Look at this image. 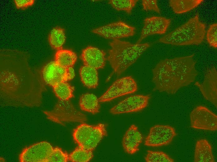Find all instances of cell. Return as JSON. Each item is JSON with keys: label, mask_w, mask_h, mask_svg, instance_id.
Instances as JSON below:
<instances>
[{"label": "cell", "mask_w": 217, "mask_h": 162, "mask_svg": "<svg viewBox=\"0 0 217 162\" xmlns=\"http://www.w3.org/2000/svg\"><path fill=\"white\" fill-rule=\"evenodd\" d=\"M43 112L48 119L58 123L69 122H82L87 120L86 116L77 110L70 100H59L52 110L44 111Z\"/></svg>", "instance_id": "obj_5"}, {"label": "cell", "mask_w": 217, "mask_h": 162, "mask_svg": "<svg viewBox=\"0 0 217 162\" xmlns=\"http://www.w3.org/2000/svg\"><path fill=\"white\" fill-rule=\"evenodd\" d=\"M204 97L216 107L217 106V72L215 68L208 69L205 75L203 81L195 83Z\"/></svg>", "instance_id": "obj_12"}, {"label": "cell", "mask_w": 217, "mask_h": 162, "mask_svg": "<svg viewBox=\"0 0 217 162\" xmlns=\"http://www.w3.org/2000/svg\"><path fill=\"white\" fill-rule=\"evenodd\" d=\"M176 135L174 128L168 125H157L151 127L144 145L157 147L167 145Z\"/></svg>", "instance_id": "obj_9"}, {"label": "cell", "mask_w": 217, "mask_h": 162, "mask_svg": "<svg viewBox=\"0 0 217 162\" xmlns=\"http://www.w3.org/2000/svg\"><path fill=\"white\" fill-rule=\"evenodd\" d=\"M194 56L193 54L160 61L152 70L153 90L173 94L193 82L199 74Z\"/></svg>", "instance_id": "obj_1"}, {"label": "cell", "mask_w": 217, "mask_h": 162, "mask_svg": "<svg viewBox=\"0 0 217 162\" xmlns=\"http://www.w3.org/2000/svg\"><path fill=\"white\" fill-rule=\"evenodd\" d=\"M109 44L111 48L107 60L117 76L135 63L151 45L150 42L133 44L118 39L114 40Z\"/></svg>", "instance_id": "obj_2"}, {"label": "cell", "mask_w": 217, "mask_h": 162, "mask_svg": "<svg viewBox=\"0 0 217 162\" xmlns=\"http://www.w3.org/2000/svg\"><path fill=\"white\" fill-rule=\"evenodd\" d=\"M77 58L76 54L72 50L62 49L57 50L55 56V61L65 69L73 67Z\"/></svg>", "instance_id": "obj_20"}, {"label": "cell", "mask_w": 217, "mask_h": 162, "mask_svg": "<svg viewBox=\"0 0 217 162\" xmlns=\"http://www.w3.org/2000/svg\"><path fill=\"white\" fill-rule=\"evenodd\" d=\"M54 148L48 142L42 141L24 148L19 156L21 162H47Z\"/></svg>", "instance_id": "obj_10"}, {"label": "cell", "mask_w": 217, "mask_h": 162, "mask_svg": "<svg viewBox=\"0 0 217 162\" xmlns=\"http://www.w3.org/2000/svg\"><path fill=\"white\" fill-rule=\"evenodd\" d=\"M145 157L147 162H173L174 160L166 153L162 151L147 150Z\"/></svg>", "instance_id": "obj_26"}, {"label": "cell", "mask_w": 217, "mask_h": 162, "mask_svg": "<svg viewBox=\"0 0 217 162\" xmlns=\"http://www.w3.org/2000/svg\"><path fill=\"white\" fill-rule=\"evenodd\" d=\"M136 28L122 21H118L98 27L92 32L109 39H118L133 36Z\"/></svg>", "instance_id": "obj_8"}, {"label": "cell", "mask_w": 217, "mask_h": 162, "mask_svg": "<svg viewBox=\"0 0 217 162\" xmlns=\"http://www.w3.org/2000/svg\"><path fill=\"white\" fill-rule=\"evenodd\" d=\"M93 156L92 151L79 146L69 155V160L74 162H87L89 161Z\"/></svg>", "instance_id": "obj_24"}, {"label": "cell", "mask_w": 217, "mask_h": 162, "mask_svg": "<svg viewBox=\"0 0 217 162\" xmlns=\"http://www.w3.org/2000/svg\"><path fill=\"white\" fill-rule=\"evenodd\" d=\"M157 0H142V10L147 11H153L160 14V10L157 4Z\"/></svg>", "instance_id": "obj_29"}, {"label": "cell", "mask_w": 217, "mask_h": 162, "mask_svg": "<svg viewBox=\"0 0 217 162\" xmlns=\"http://www.w3.org/2000/svg\"><path fill=\"white\" fill-rule=\"evenodd\" d=\"M69 160V155L59 147L54 148L53 152L47 162H66Z\"/></svg>", "instance_id": "obj_27"}, {"label": "cell", "mask_w": 217, "mask_h": 162, "mask_svg": "<svg viewBox=\"0 0 217 162\" xmlns=\"http://www.w3.org/2000/svg\"><path fill=\"white\" fill-rule=\"evenodd\" d=\"M79 105L83 111L95 114L99 112L100 107L98 98L94 94L87 93L80 97Z\"/></svg>", "instance_id": "obj_19"}, {"label": "cell", "mask_w": 217, "mask_h": 162, "mask_svg": "<svg viewBox=\"0 0 217 162\" xmlns=\"http://www.w3.org/2000/svg\"><path fill=\"white\" fill-rule=\"evenodd\" d=\"M212 147L205 139H200L196 142L194 157L195 162H215Z\"/></svg>", "instance_id": "obj_17"}, {"label": "cell", "mask_w": 217, "mask_h": 162, "mask_svg": "<svg viewBox=\"0 0 217 162\" xmlns=\"http://www.w3.org/2000/svg\"><path fill=\"white\" fill-rule=\"evenodd\" d=\"M203 0H170L169 5L176 14L184 13L198 7Z\"/></svg>", "instance_id": "obj_21"}, {"label": "cell", "mask_w": 217, "mask_h": 162, "mask_svg": "<svg viewBox=\"0 0 217 162\" xmlns=\"http://www.w3.org/2000/svg\"><path fill=\"white\" fill-rule=\"evenodd\" d=\"M97 69L84 65L80 69L81 81L84 85L89 88H95L98 86L99 79Z\"/></svg>", "instance_id": "obj_18"}, {"label": "cell", "mask_w": 217, "mask_h": 162, "mask_svg": "<svg viewBox=\"0 0 217 162\" xmlns=\"http://www.w3.org/2000/svg\"><path fill=\"white\" fill-rule=\"evenodd\" d=\"M206 39L210 45L215 48H217V24L210 26L206 34Z\"/></svg>", "instance_id": "obj_28"}, {"label": "cell", "mask_w": 217, "mask_h": 162, "mask_svg": "<svg viewBox=\"0 0 217 162\" xmlns=\"http://www.w3.org/2000/svg\"><path fill=\"white\" fill-rule=\"evenodd\" d=\"M41 72L45 84L52 87L61 82L65 81V69L60 66L55 61L46 64Z\"/></svg>", "instance_id": "obj_14"}, {"label": "cell", "mask_w": 217, "mask_h": 162, "mask_svg": "<svg viewBox=\"0 0 217 162\" xmlns=\"http://www.w3.org/2000/svg\"><path fill=\"white\" fill-rule=\"evenodd\" d=\"M107 135L106 125L102 123L96 125L81 124L74 129L73 134V139L79 146L92 151Z\"/></svg>", "instance_id": "obj_4"}, {"label": "cell", "mask_w": 217, "mask_h": 162, "mask_svg": "<svg viewBox=\"0 0 217 162\" xmlns=\"http://www.w3.org/2000/svg\"><path fill=\"white\" fill-rule=\"evenodd\" d=\"M138 87L136 82L131 76L115 80L99 98L100 102L110 101L115 98L135 92Z\"/></svg>", "instance_id": "obj_6"}, {"label": "cell", "mask_w": 217, "mask_h": 162, "mask_svg": "<svg viewBox=\"0 0 217 162\" xmlns=\"http://www.w3.org/2000/svg\"><path fill=\"white\" fill-rule=\"evenodd\" d=\"M138 1V0H110L108 3L117 11H123L130 15Z\"/></svg>", "instance_id": "obj_25"}, {"label": "cell", "mask_w": 217, "mask_h": 162, "mask_svg": "<svg viewBox=\"0 0 217 162\" xmlns=\"http://www.w3.org/2000/svg\"><path fill=\"white\" fill-rule=\"evenodd\" d=\"M106 55L104 50L89 46L82 50L81 58L84 65L98 69H103L105 66Z\"/></svg>", "instance_id": "obj_15"}, {"label": "cell", "mask_w": 217, "mask_h": 162, "mask_svg": "<svg viewBox=\"0 0 217 162\" xmlns=\"http://www.w3.org/2000/svg\"><path fill=\"white\" fill-rule=\"evenodd\" d=\"M150 98L149 95L131 96L112 108L110 112L113 114H118L142 110L147 106Z\"/></svg>", "instance_id": "obj_11"}, {"label": "cell", "mask_w": 217, "mask_h": 162, "mask_svg": "<svg viewBox=\"0 0 217 162\" xmlns=\"http://www.w3.org/2000/svg\"><path fill=\"white\" fill-rule=\"evenodd\" d=\"M171 20L165 17L152 16L145 18L141 35L136 43L140 44L145 38L155 34H163L166 31L170 25Z\"/></svg>", "instance_id": "obj_13"}, {"label": "cell", "mask_w": 217, "mask_h": 162, "mask_svg": "<svg viewBox=\"0 0 217 162\" xmlns=\"http://www.w3.org/2000/svg\"><path fill=\"white\" fill-rule=\"evenodd\" d=\"M143 136L137 126L132 125L126 132L122 141L123 149L127 153L132 155L139 150Z\"/></svg>", "instance_id": "obj_16"}, {"label": "cell", "mask_w": 217, "mask_h": 162, "mask_svg": "<svg viewBox=\"0 0 217 162\" xmlns=\"http://www.w3.org/2000/svg\"><path fill=\"white\" fill-rule=\"evenodd\" d=\"M75 76V73L73 67L65 69V81L66 82L72 80Z\"/></svg>", "instance_id": "obj_31"}, {"label": "cell", "mask_w": 217, "mask_h": 162, "mask_svg": "<svg viewBox=\"0 0 217 162\" xmlns=\"http://www.w3.org/2000/svg\"><path fill=\"white\" fill-rule=\"evenodd\" d=\"M16 7L17 9H24L32 6L34 2V0H14Z\"/></svg>", "instance_id": "obj_30"}, {"label": "cell", "mask_w": 217, "mask_h": 162, "mask_svg": "<svg viewBox=\"0 0 217 162\" xmlns=\"http://www.w3.org/2000/svg\"><path fill=\"white\" fill-rule=\"evenodd\" d=\"M205 27L197 14L186 23L160 38L158 42L177 46L199 45L204 40Z\"/></svg>", "instance_id": "obj_3"}, {"label": "cell", "mask_w": 217, "mask_h": 162, "mask_svg": "<svg viewBox=\"0 0 217 162\" xmlns=\"http://www.w3.org/2000/svg\"><path fill=\"white\" fill-rule=\"evenodd\" d=\"M190 126L201 130L215 131L217 130V116L206 107L198 106L190 114Z\"/></svg>", "instance_id": "obj_7"}, {"label": "cell", "mask_w": 217, "mask_h": 162, "mask_svg": "<svg viewBox=\"0 0 217 162\" xmlns=\"http://www.w3.org/2000/svg\"><path fill=\"white\" fill-rule=\"evenodd\" d=\"M55 96L59 100H69L74 97V88L67 82H61L52 87Z\"/></svg>", "instance_id": "obj_23"}, {"label": "cell", "mask_w": 217, "mask_h": 162, "mask_svg": "<svg viewBox=\"0 0 217 162\" xmlns=\"http://www.w3.org/2000/svg\"><path fill=\"white\" fill-rule=\"evenodd\" d=\"M66 39L64 29L58 26L53 28L48 36V40L51 47L57 50L61 49Z\"/></svg>", "instance_id": "obj_22"}]
</instances>
